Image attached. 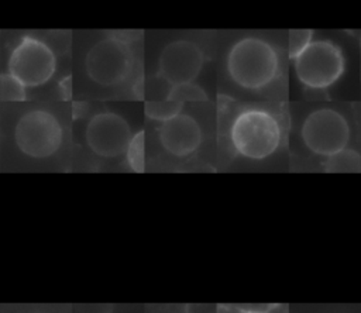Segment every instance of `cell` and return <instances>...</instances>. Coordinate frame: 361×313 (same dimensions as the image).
Segmentation results:
<instances>
[{"label":"cell","instance_id":"6da1fadb","mask_svg":"<svg viewBox=\"0 0 361 313\" xmlns=\"http://www.w3.org/2000/svg\"><path fill=\"white\" fill-rule=\"evenodd\" d=\"M226 68L237 86L259 90L271 85L278 76L279 58L268 41L258 37H244L230 48Z\"/></svg>","mask_w":361,"mask_h":313},{"label":"cell","instance_id":"7a4b0ae2","mask_svg":"<svg viewBox=\"0 0 361 313\" xmlns=\"http://www.w3.org/2000/svg\"><path fill=\"white\" fill-rule=\"evenodd\" d=\"M281 140L279 121L272 113L262 109L240 111L230 127L231 145L244 158L265 159L278 149Z\"/></svg>","mask_w":361,"mask_h":313},{"label":"cell","instance_id":"3957f363","mask_svg":"<svg viewBox=\"0 0 361 313\" xmlns=\"http://www.w3.org/2000/svg\"><path fill=\"white\" fill-rule=\"evenodd\" d=\"M344 55L329 39L312 41L296 58L293 68L299 82L309 87L323 90L333 86L344 72Z\"/></svg>","mask_w":361,"mask_h":313},{"label":"cell","instance_id":"277c9868","mask_svg":"<svg viewBox=\"0 0 361 313\" xmlns=\"http://www.w3.org/2000/svg\"><path fill=\"white\" fill-rule=\"evenodd\" d=\"M14 140L24 155L44 159L52 156L61 148L63 131L52 113L34 109L18 118L14 128Z\"/></svg>","mask_w":361,"mask_h":313},{"label":"cell","instance_id":"5b68a950","mask_svg":"<svg viewBox=\"0 0 361 313\" xmlns=\"http://www.w3.org/2000/svg\"><path fill=\"white\" fill-rule=\"evenodd\" d=\"M133 68L128 44L114 35L99 39L85 56V69L92 82L111 87L123 83Z\"/></svg>","mask_w":361,"mask_h":313},{"label":"cell","instance_id":"8992f818","mask_svg":"<svg viewBox=\"0 0 361 313\" xmlns=\"http://www.w3.org/2000/svg\"><path fill=\"white\" fill-rule=\"evenodd\" d=\"M7 69L25 87H38L54 76L56 56L47 42L27 35L11 51Z\"/></svg>","mask_w":361,"mask_h":313},{"label":"cell","instance_id":"52a82bcc","mask_svg":"<svg viewBox=\"0 0 361 313\" xmlns=\"http://www.w3.org/2000/svg\"><path fill=\"white\" fill-rule=\"evenodd\" d=\"M300 135L307 149L327 158L347 148L350 125L345 117L337 110L317 109L305 118Z\"/></svg>","mask_w":361,"mask_h":313},{"label":"cell","instance_id":"ba28073f","mask_svg":"<svg viewBox=\"0 0 361 313\" xmlns=\"http://www.w3.org/2000/svg\"><path fill=\"white\" fill-rule=\"evenodd\" d=\"M85 138L93 154L102 158H117L127 152L133 133L124 117L103 111L89 120Z\"/></svg>","mask_w":361,"mask_h":313},{"label":"cell","instance_id":"9c48e42d","mask_svg":"<svg viewBox=\"0 0 361 313\" xmlns=\"http://www.w3.org/2000/svg\"><path fill=\"white\" fill-rule=\"evenodd\" d=\"M204 63L202 48L189 39H176L164 47L158 59V75L171 86L193 82Z\"/></svg>","mask_w":361,"mask_h":313},{"label":"cell","instance_id":"30bf717a","mask_svg":"<svg viewBox=\"0 0 361 313\" xmlns=\"http://www.w3.org/2000/svg\"><path fill=\"white\" fill-rule=\"evenodd\" d=\"M158 137L162 148L176 156L185 158L193 154L202 144V128L189 114L178 116L162 121L158 128Z\"/></svg>","mask_w":361,"mask_h":313},{"label":"cell","instance_id":"8fae6325","mask_svg":"<svg viewBox=\"0 0 361 313\" xmlns=\"http://www.w3.org/2000/svg\"><path fill=\"white\" fill-rule=\"evenodd\" d=\"M323 168L326 172H358L361 169V155L351 148H344L327 156Z\"/></svg>","mask_w":361,"mask_h":313},{"label":"cell","instance_id":"7c38bea8","mask_svg":"<svg viewBox=\"0 0 361 313\" xmlns=\"http://www.w3.org/2000/svg\"><path fill=\"white\" fill-rule=\"evenodd\" d=\"M183 103L173 102L169 99L159 100V102H148L145 104V113L148 117L158 120V121H166L175 116H178L182 110Z\"/></svg>","mask_w":361,"mask_h":313},{"label":"cell","instance_id":"4fadbf2b","mask_svg":"<svg viewBox=\"0 0 361 313\" xmlns=\"http://www.w3.org/2000/svg\"><path fill=\"white\" fill-rule=\"evenodd\" d=\"M166 99L179 102V103L199 102V100H207V94L199 85H196L195 82H190V83L171 86Z\"/></svg>","mask_w":361,"mask_h":313},{"label":"cell","instance_id":"5bb4252c","mask_svg":"<svg viewBox=\"0 0 361 313\" xmlns=\"http://www.w3.org/2000/svg\"><path fill=\"white\" fill-rule=\"evenodd\" d=\"M27 96V87L11 73L4 72L0 75V99L10 102L24 100Z\"/></svg>","mask_w":361,"mask_h":313},{"label":"cell","instance_id":"9a60e30c","mask_svg":"<svg viewBox=\"0 0 361 313\" xmlns=\"http://www.w3.org/2000/svg\"><path fill=\"white\" fill-rule=\"evenodd\" d=\"M126 154H127L128 165L135 172H142L144 171V131H138L135 135H133Z\"/></svg>","mask_w":361,"mask_h":313},{"label":"cell","instance_id":"2e32d148","mask_svg":"<svg viewBox=\"0 0 361 313\" xmlns=\"http://www.w3.org/2000/svg\"><path fill=\"white\" fill-rule=\"evenodd\" d=\"M310 30H290L288 41V52L290 59L296 58L310 42H312Z\"/></svg>","mask_w":361,"mask_h":313},{"label":"cell","instance_id":"e0dca14e","mask_svg":"<svg viewBox=\"0 0 361 313\" xmlns=\"http://www.w3.org/2000/svg\"><path fill=\"white\" fill-rule=\"evenodd\" d=\"M78 313H113L111 305H100V303H92V305H79L76 306Z\"/></svg>","mask_w":361,"mask_h":313},{"label":"cell","instance_id":"ac0fdd59","mask_svg":"<svg viewBox=\"0 0 361 313\" xmlns=\"http://www.w3.org/2000/svg\"><path fill=\"white\" fill-rule=\"evenodd\" d=\"M241 313H265V312H259V310H243Z\"/></svg>","mask_w":361,"mask_h":313}]
</instances>
